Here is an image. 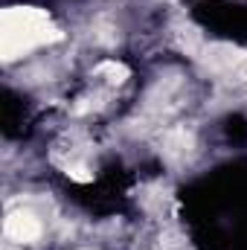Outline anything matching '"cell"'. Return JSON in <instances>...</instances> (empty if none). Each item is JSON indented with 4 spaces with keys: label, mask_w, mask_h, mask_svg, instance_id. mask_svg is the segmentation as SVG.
Wrapping results in <instances>:
<instances>
[{
    "label": "cell",
    "mask_w": 247,
    "mask_h": 250,
    "mask_svg": "<svg viewBox=\"0 0 247 250\" xmlns=\"http://www.w3.org/2000/svg\"><path fill=\"white\" fill-rule=\"evenodd\" d=\"M38 236H41V221L32 212H26V209L9 212V218H6V239L9 242L26 245V242H35Z\"/></svg>",
    "instance_id": "7a4b0ae2"
},
{
    "label": "cell",
    "mask_w": 247,
    "mask_h": 250,
    "mask_svg": "<svg viewBox=\"0 0 247 250\" xmlns=\"http://www.w3.org/2000/svg\"><path fill=\"white\" fill-rule=\"evenodd\" d=\"M56 38H59V29L50 23V18L41 9L15 6V9H6L3 12V38H0L3 59L12 62V59L29 53L32 47L50 44Z\"/></svg>",
    "instance_id": "6da1fadb"
}]
</instances>
